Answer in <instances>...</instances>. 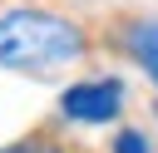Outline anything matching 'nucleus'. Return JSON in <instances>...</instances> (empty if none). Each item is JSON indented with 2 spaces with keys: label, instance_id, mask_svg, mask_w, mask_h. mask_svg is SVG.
Returning <instances> with one entry per match:
<instances>
[{
  "label": "nucleus",
  "instance_id": "1",
  "mask_svg": "<svg viewBox=\"0 0 158 153\" xmlns=\"http://www.w3.org/2000/svg\"><path fill=\"white\" fill-rule=\"evenodd\" d=\"M84 54L79 25L44 10H5L0 15V69H54Z\"/></svg>",
  "mask_w": 158,
  "mask_h": 153
},
{
  "label": "nucleus",
  "instance_id": "2",
  "mask_svg": "<svg viewBox=\"0 0 158 153\" xmlns=\"http://www.w3.org/2000/svg\"><path fill=\"white\" fill-rule=\"evenodd\" d=\"M118 104H123L118 79H84V84H69L64 99H59L64 118H74V123H104V118L118 114Z\"/></svg>",
  "mask_w": 158,
  "mask_h": 153
},
{
  "label": "nucleus",
  "instance_id": "3",
  "mask_svg": "<svg viewBox=\"0 0 158 153\" xmlns=\"http://www.w3.org/2000/svg\"><path fill=\"white\" fill-rule=\"evenodd\" d=\"M128 49H133V59L143 64V74L158 84V25H133V30H128Z\"/></svg>",
  "mask_w": 158,
  "mask_h": 153
},
{
  "label": "nucleus",
  "instance_id": "4",
  "mask_svg": "<svg viewBox=\"0 0 158 153\" xmlns=\"http://www.w3.org/2000/svg\"><path fill=\"white\" fill-rule=\"evenodd\" d=\"M114 153H148V143H143V133H133V128H123V133L114 138Z\"/></svg>",
  "mask_w": 158,
  "mask_h": 153
},
{
  "label": "nucleus",
  "instance_id": "5",
  "mask_svg": "<svg viewBox=\"0 0 158 153\" xmlns=\"http://www.w3.org/2000/svg\"><path fill=\"white\" fill-rule=\"evenodd\" d=\"M15 153H49V148H15Z\"/></svg>",
  "mask_w": 158,
  "mask_h": 153
}]
</instances>
